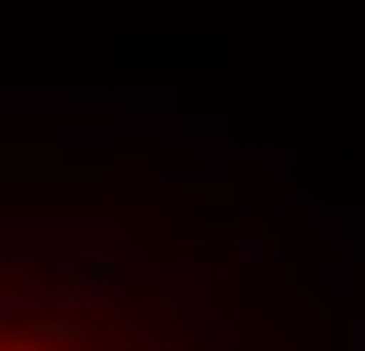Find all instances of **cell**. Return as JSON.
<instances>
[{"mask_svg": "<svg viewBox=\"0 0 365 351\" xmlns=\"http://www.w3.org/2000/svg\"><path fill=\"white\" fill-rule=\"evenodd\" d=\"M0 351H322L292 271L190 190H73L0 263Z\"/></svg>", "mask_w": 365, "mask_h": 351, "instance_id": "6da1fadb", "label": "cell"}]
</instances>
